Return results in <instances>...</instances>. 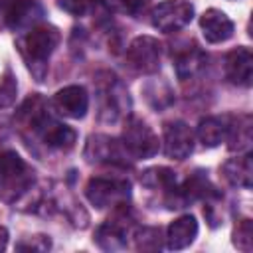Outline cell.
I'll list each match as a JSON object with an SVG mask.
<instances>
[{"label":"cell","instance_id":"6da1fadb","mask_svg":"<svg viewBox=\"0 0 253 253\" xmlns=\"http://www.w3.org/2000/svg\"><path fill=\"white\" fill-rule=\"evenodd\" d=\"M59 43V32L53 26H34L20 40V51L28 61L32 73L42 81L45 71V61Z\"/></svg>","mask_w":253,"mask_h":253},{"label":"cell","instance_id":"7a4b0ae2","mask_svg":"<svg viewBox=\"0 0 253 253\" xmlns=\"http://www.w3.org/2000/svg\"><path fill=\"white\" fill-rule=\"evenodd\" d=\"M34 182L32 168L14 150L0 152V196L4 202H16Z\"/></svg>","mask_w":253,"mask_h":253},{"label":"cell","instance_id":"3957f363","mask_svg":"<svg viewBox=\"0 0 253 253\" xmlns=\"http://www.w3.org/2000/svg\"><path fill=\"white\" fill-rule=\"evenodd\" d=\"M121 142L130 158H152L158 152V136L138 117H128Z\"/></svg>","mask_w":253,"mask_h":253},{"label":"cell","instance_id":"277c9868","mask_svg":"<svg viewBox=\"0 0 253 253\" xmlns=\"http://www.w3.org/2000/svg\"><path fill=\"white\" fill-rule=\"evenodd\" d=\"M87 200L97 208L121 206L130 198V186L125 180H109V178H91L85 186Z\"/></svg>","mask_w":253,"mask_h":253},{"label":"cell","instance_id":"5b68a950","mask_svg":"<svg viewBox=\"0 0 253 253\" xmlns=\"http://www.w3.org/2000/svg\"><path fill=\"white\" fill-rule=\"evenodd\" d=\"M194 18V6L186 0H164L152 10V26L164 34H172L188 26Z\"/></svg>","mask_w":253,"mask_h":253},{"label":"cell","instance_id":"8992f818","mask_svg":"<svg viewBox=\"0 0 253 253\" xmlns=\"http://www.w3.org/2000/svg\"><path fill=\"white\" fill-rule=\"evenodd\" d=\"M160 55H162V45L150 38V36H138L130 42L126 49V59L128 63L140 71V73H154L160 67Z\"/></svg>","mask_w":253,"mask_h":253},{"label":"cell","instance_id":"52a82bcc","mask_svg":"<svg viewBox=\"0 0 253 253\" xmlns=\"http://www.w3.org/2000/svg\"><path fill=\"white\" fill-rule=\"evenodd\" d=\"M194 150V134L190 126L182 121L168 123L164 126V152L168 158L184 160Z\"/></svg>","mask_w":253,"mask_h":253},{"label":"cell","instance_id":"ba28073f","mask_svg":"<svg viewBox=\"0 0 253 253\" xmlns=\"http://www.w3.org/2000/svg\"><path fill=\"white\" fill-rule=\"evenodd\" d=\"M126 150L123 142L105 136V134H93L87 140L85 146V158L89 162H113V164H125Z\"/></svg>","mask_w":253,"mask_h":253},{"label":"cell","instance_id":"9c48e42d","mask_svg":"<svg viewBox=\"0 0 253 253\" xmlns=\"http://www.w3.org/2000/svg\"><path fill=\"white\" fill-rule=\"evenodd\" d=\"M53 107L69 119H83L89 109V95L81 85H67L53 95Z\"/></svg>","mask_w":253,"mask_h":253},{"label":"cell","instance_id":"30bf717a","mask_svg":"<svg viewBox=\"0 0 253 253\" xmlns=\"http://www.w3.org/2000/svg\"><path fill=\"white\" fill-rule=\"evenodd\" d=\"M225 77L229 83L249 87L253 79V55L247 47H235L225 57Z\"/></svg>","mask_w":253,"mask_h":253},{"label":"cell","instance_id":"8fae6325","mask_svg":"<svg viewBox=\"0 0 253 253\" xmlns=\"http://www.w3.org/2000/svg\"><path fill=\"white\" fill-rule=\"evenodd\" d=\"M42 6L38 0H12L4 12L6 24L12 30H28L42 18Z\"/></svg>","mask_w":253,"mask_h":253},{"label":"cell","instance_id":"7c38bea8","mask_svg":"<svg viewBox=\"0 0 253 253\" xmlns=\"http://www.w3.org/2000/svg\"><path fill=\"white\" fill-rule=\"evenodd\" d=\"M200 28L204 38L210 43H221L233 36V22L227 18L225 12L217 8H210L200 18Z\"/></svg>","mask_w":253,"mask_h":253},{"label":"cell","instance_id":"4fadbf2b","mask_svg":"<svg viewBox=\"0 0 253 253\" xmlns=\"http://www.w3.org/2000/svg\"><path fill=\"white\" fill-rule=\"evenodd\" d=\"M198 235V221L194 215H182L174 219L166 229V245L170 249L188 247Z\"/></svg>","mask_w":253,"mask_h":253},{"label":"cell","instance_id":"5bb4252c","mask_svg":"<svg viewBox=\"0 0 253 253\" xmlns=\"http://www.w3.org/2000/svg\"><path fill=\"white\" fill-rule=\"evenodd\" d=\"M36 130L40 132L42 140L47 146H53V148H71L75 138H77L73 128H69V126L61 125V123H55L49 117H45Z\"/></svg>","mask_w":253,"mask_h":253},{"label":"cell","instance_id":"9a60e30c","mask_svg":"<svg viewBox=\"0 0 253 253\" xmlns=\"http://www.w3.org/2000/svg\"><path fill=\"white\" fill-rule=\"evenodd\" d=\"M223 178L237 188H251V176H253V164H251V156H235L229 158L223 166H221Z\"/></svg>","mask_w":253,"mask_h":253},{"label":"cell","instance_id":"2e32d148","mask_svg":"<svg viewBox=\"0 0 253 253\" xmlns=\"http://www.w3.org/2000/svg\"><path fill=\"white\" fill-rule=\"evenodd\" d=\"M95 241L107 251L123 249L126 245V227L119 219H109L97 229Z\"/></svg>","mask_w":253,"mask_h":253},{"label":"cell","instance_id":"e0dca14e","mask_svg":"<svg viewBox=\"0 0 253 253\" xmlns=\"http://www.w3.org/2000/svg\"><path fill=\"white\" fill-rule=\"evenodd\" d=\"M227 134V123L219 117H206L198 125V138L204 146L213 148L225 140Z\"/></svg>","mask_w":253,"mask_h":253},{"label":"cell","instance_id":"ac0fdd59","mask_svg":"<svg viewBox=\"0 0 253 253\" xmlns=\"http://www.w3.org/2000/svg\"><path fill=\"white\" fill-rule=\"evenodd\" d=\"M227 142H229V150H245L251 142V117L249 115H239L231 121V125H227V134H225Z\"/></svg>","mask_w":253,"mask_h":253},{"label":"cell","instance_id":"d6986e66","mask_svg":"<svg viewBox=\"0 0 253 253\" xmlns=\"http://www.w3.org/2000/svg\"><path fill=\"white\" fill-rule=\"evenodd\" d=\"M204 63H206V55H204L200 49H196V47L186 49V51L180 53V55L176 57V61H174L176 73H178L180 79H188V77L196 75V73L204 67Z\"/></svg>","mask_w":253,"mask_h":253},{"label":"cell","instance_id":"ffe728a7","mask_svg":"<svg viewBox=\"0 0 253 253\" xmlns=\"http://www.w3.org/2000/svg\"><path fill=\"white\" fill-rule=\"evenodd\" d=\"M180 194H182L184 202L194 200V198H217L219 196V192H215V188L210 184V180L206 176H202L200 172L186 180Z\"/></svg>","mask_w":253,"mask_h":253},{"label":"cell","instance_id":"44dd1931","mask_svg":"<svg viewBox=\"0 0 253 253\" xmlns=\"http://www.w3.org/2000/svg\"><path fill=\"white\" fill-rule=\"evenodd\" d=\"M140 182L148 188H164V190H172L176 184V176L170 168H150L142 174Z\"/></svg>","mask_w":253,"mask_h":253},{"label":"cell","instance_id":"7402d4cb","mask_svg":"<svg viewBox=\"0 0 253 253\" xmlns=\"http://www.w3.org/2000/svg\"><path fill=\"white\" fill-rule=\"evenodd\" d=\"M233 245L241 251H251L253 247V225L249 219H241L233 229Z\"/></svg>","mask_w":253,"mask_h":253},{"label":"cell","instance_id":"603a6c76","mask_svg":"<svg viewBox=\"0 0 253 253\" xmlns=\"http://www.w3.org/2000/svg\"><path fill=\"white\" fill-rule=\"evenodd\" d=\"M148 0H105L107 8L119 14H126V16H136Z\"/></svg>","mask_w":253,"mask_h":253},{"label":"cell","instance_id":"cb8c5ba5","mask_svg":"<svg viewBox=\"0 0 253 253\" xmlns=\"http://www.w3.org/2000/svg\"><path fill=\"white\" fill-rule=\"evenodd\" d=\"M14 97H16V81H14L12 73L6 71V75H4L2 81H0V107L12 105Z\"/></svg>","mask_w":253,"mask_h":253},{"label":"cell","instance_id":"d4e9b609","mask_svg":"<svg viewBox=\"0 0 253 253\" xmlns=\"http://www.w3.org/2000/svg\"><path fill=\"white\" fill-rule=\"evenodd\" d=\"M97 2H99V0H63V2H61V8L67 10V12L73 14V16H83V14H87L89 10H93V8L97 6Z\"/></svg>","mask_w":253,"mask_h":253},{"label":"cell","instance_id":"484cf974","mask_svg":"<svg viewBox=\"0 0 253 253\" xmlns=\"http://www.w3.org/2000/svg\"><path fill=\"white\" fill-rule=\"evenodd\" d=\"M158 237H160V231H158V229H142V231L138 233V237H136V241H138L136 245H138V249H148V243L152 241L154 247L158 249V247H160Z\"/></svg>","mask_w":253,"mask_h":253},{"label":"cell","instance_id":"4316f807","mask_svg":"<svg viewBox=\"0 0 253 253\" xmlns=\"http://www.w3.org/2000/svg\"><path fill=\"white\" fill-rule=\"evenodd\" d=\"M18 249L20 251H45L49 249V239L43 235H36L28 243H18Z\"/></svg>","mask_w":253,"mask_h":253},{"label":"cell","instance_id":"83f0119b","mask_svg":"<svg viewBox=\"0 0 253 253\" xmlns=\"http://www.w3.org/2000/svg\"><path fill=\"white\" fill-rule=\"evenodd\" d=\"M6 243H8V231L6 227H0V251L6 249Z\"/></svg>","mask_w":253,"mask_h":253},{"label":"cell","instance_id":"f1b7e54d","mask_svg":"<svg viewBox=\"0 0 253 253\" xmlns=\"http://www.w3.org/2000/svg\"><path fill=\"white\" fill-rule=\"evenodd\" d=\"M12 0H0V12H6V8L10 6Z\"/></svg>","mask_w":253,"mask_h":253}]
</instances>
